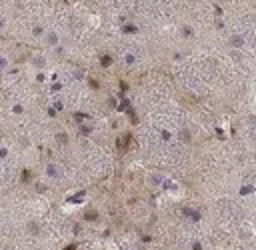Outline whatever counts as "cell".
<instances>
[{"instance_id":"obj_1","label":"cell","mask_w":256,"mask_h":250,"mask_svg":"<svg viewBox=\"0 0 256 250\" xmlns=\"http://www.w3.org/2000/svg\"><path fill=\"white\" fill-rule=\"evenodd\" d=\"M68 250H74V248H68Z\"/></svg>"}]
</instances>
